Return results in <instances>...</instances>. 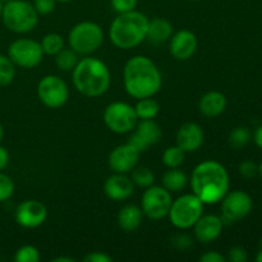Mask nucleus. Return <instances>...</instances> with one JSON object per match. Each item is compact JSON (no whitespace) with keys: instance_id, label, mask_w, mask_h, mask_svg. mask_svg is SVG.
<instances>
[{"instance_id":"nucleus-1","label":"nucleus","mask_w":262,"mask_h":262,"mask_svg":"<svg viewBox=\"0 0 262 262\" xmlns=\"http://www.w3.org/2000/svg\"><path fill=\"white\" fill-rule=\"evenodd\" d=\"M123 83L129 96L140 100L155 96L160 91L163 78L159 68L150 58L136 55L125 63Z\"/></svg>"},{"instance_id":"nucleus-2","label":"nucleus","mask_w":262,"mask_h":262,"mask_svg":"<svg viewBox=\"0 0 262 262\" xmlns=\"http://www.w3.org/2000/svg\"><path fill=\"white\" fill-rule=\"evenodd\" d=\"M229 174L223 164L205 160L193 169L191 188L204 205L217 204L229 191Z\"/></svg>"},{"instance_id":"nucleus-3","label":"nucleus","mask_w":262,"mask_h":262,"mask_svg":"<svg viewBox=\"0 0 262 262\" xmlns=\"http://www.w3.org/2000/svg\"><path fill=\"white\" fill-rule=\"evenodd\" d=\"M72 82L77 91L86 97H99L109 90L112 76L106 64L97 58L78 60L72 71Z\"/></svg>"},{"instance_id":"nucleus-4","label":"nucleus","mask_w":262,"mask_h":262,"mask_svg":"<svg viewBox=\"0 0 262 262\" xmlns=\"http://www.w3.org/2000/svg\"><path fill=\"white\" fill-rule=\"evenodd\" d=\"M148 18L137 10L119 13L109 28V37L113 45L122 50H130L147 37Z\"/></svg>"},{"instance_id":"nucleus-5","label":"nucleus","mask_w":262,"mask_h":262,"mask_svg":"<svg viewBox=\"0 0 262 262\" xmlns=\"http://www.w3.org/2000/svg\"><path fill=\"white\" fill-rule=\"evenodd\" d=\"M2 19L5 27L14 33H27L35 30L38 13L26 0H10L3 7Z\"/></svg>"},{"instance_id":"nucleus-6","label":"nucleus","mask_w":262,"mask_h":262,"mask_svg":"<svg viewBox=\"0 0 262 262\" xmlns=\"http://www.w3.org/2000/svg\"><path fill=\"white\" fill-rule=\"evenodd\" d=\"M204 206L205 205L196 194H183L171 202L168 214L169 220L177 229H189L204 215Z\"/></svg>"},{"instance_id":"nucleus-7","label":"nucleus","mask_w":262,"mask_h":262,"mask_svg":"<svg viewBox=\"0 0 262 262\" xmlns=\"http://www.w3.org/2000/svg\"><path fill=\"white\" fill-rule=\"evenodd\" d=\"M104 41V32L97 23L84 20L72 27L68 35L69 48L77 54L90 55L95 53Z\"/></svg>"},{"instance_id":"nucleus-8","label":"nucleus","mask_w":262,"mask_h":262,"mask_svg":"<svg viewBox=\"0 0 262 262\" xmlns=\"http://www.w3.org/2000/svg\"><path fill=\"white\" fill-rule=\"evenodd\" d=\"M104 123L107 129L117 135H125L135 130L138 123L135 106L123 101H115L104 110Z\"/></svg>"},{"instance_id":"nucleus-9","label":"nucleus","mask_w":262,"mask_h":262,"mask_svg":"<svg viewBox=\"0 0 262 262\" xmlns=\"http://www.w3.org/2000/svg\"><path fill=\"white\" fill-rule=\"evenodd\" d=\"M171 193L163 186H150L143 192L141 200V210L143 215L151 220H160L168 216L170 210Z\"/></svg>"},{"instance_id":"nucleus-10","label":"nucleus","mask_w":262,"mask_h":262,"mask_svg":"<svg viewBox=\"0 0 262 262\" xmlns=\"http://www.w3.org/2000/svg\"><path fill=\"white\" fill-rule=\"evenodd\" d=\"M8 56L14 63V66L31 69L41 63L43 51L41 43L32 38H18L9 45Z\"/></svg>"},{"instance_id":"nucleus-11","label":"nucleus","mask_w":262,"mask_h":262,"mask_svg":"<svg viewBox=\"0 0 262 262\" xmlns=\"http://www.w3.org/2000/svg\"><path fill=\"white\" fill-rule=\"evenodd\" d=\"M37 95L40 101L46 107L59 109L68 101L69 89L60 77L55 74H48L38 82Z\"/></svg>"},{"instance_id":"nucleus-12","label":"nucleus","mask_w":262,"mask_h":262,"mask_svg":"<svg viewBox=\"0 0 262 262\" xmlns=\"http://www.w3.org/2000/svg\"><path fill=\"white\" fill-rule=\"evenodd\" d=\"M253 201L250 194L245 191H232L225 194L222 200V219L225 223H237L245 219L251 212Z\"/></svg>"},{"instance_id":"nucleus-13","label":"nucleus","mask_w":262,"mask_h":262,"mask_svg":"<svg viewBox=\"0 0 262 262\" xmlns=\"http://www.w3.org/2000/svg\"><path fill=\"white\" fill-rule=\"evenodd\" d=\"M14 216L17 224L22 228L35 229L45 223L48 217V209L45 204L37 200H26L18 205Z\"/></svg>"},{"instance_id":"nucleus-14","label":"nucleus","mask_w":262,"mask_h":262,"mask_svg":"<svg viewBox=\"0 0 262 262\" xmlns=\"http://www.w3.org/2000/svg\"><path fill=\"white\" fill-rule=\"evenodd\" d=\"M141 152L129 143L119 145L110 152L107 164L114 173L128 174L137 166Z\"/></svg>"},{"instance_id":"nucleus-15","label":"nucleus","mask_w":262,"mask_h":262,"mask_svg":"<svg viewBox=\"0 0 262 262\" xmlns=\"http://www.w3.org/2000/svg\"><path fill=\"white\" fill-rule=\"evenodd\" d=\"M199 46L196 35L192 31L182 30L177 33L171 35L170 43V54L177 60H188L194 55Z\"/></svg>"},{"instance_id":"nucleus-16","label":"nucleus","mask_w":262,"mask_h":262,"mask_svg":"<svg viewBox=\"0 0 262 262\" xmlns=\"http://www.w3.org/2000/svg\"><path fill=\"white\" fill-rule=\"evenodd\" d=\"M223 228H224V222L222 216L214 214L202 215L193 225L194 237L199 242L209 245L220 237Z\"/></svg>"},{"instance_id":"nucleus-17","label":"nucleus","mask_w":262,"mask_h":262,"mask_svg":"<svg viewBox=\"0 0 262 262\" xmlns=\"http://www.w3.org/2000/svg\"><path fill=\"white\" fill-rule=\"evenodd\" d=\"M205 133L201 125L193 122H187L179 127L176 136V142L184 152H194L202 146Z\"/></svg>"},{"instance_id":"nucleus-18","label":"nucleus","mask_w":262,"mask_h":262,"mask_svg":"<svg viewBox=\"0 0 262 262\" xmlns=\"http://www.w3.org/2000/svg\"><path fill=\"white\" fill-rule=\"evenodd\" d=\"M133 191H135V184L132 179L125 174L114 173L104 183L105 194L113 201H124L132 196Z\"/></svg>"},{"instance_id":"nucleus-19","label":"nucleus","mask_w":262,"mask_h":262,"mask_svg":"<svg viewBox=\"0 0 262 262\" xmlns=\"http://www.w3.org/2000/svg\"><path fill=\"white\" fill-rule=\"evenodd\" d=\"M199 109L207 118L219 117L227 109V97L219 91H209L200 99Z\"/></svg>"},{"instance_id":"nucleus-20","label":"nucleus","mask_w":262,"mask_h":262,"mask_svg":"<svg viewBox=\"0 0 262 262\" xmlns=\"http://www.w3.org/2000/svg\"><path fill=\"white\" fill-rule=\"evenodd\" d=\"M143 212L136 205H125L118 214V225L125 233H132L140 228Z\"/></svg>"},{"instance_id":"nucleus-21","label":"nucleus","mask_w":262,"mask_h":262,"mask_svg":"<svg viewBox=\"0 0 262 262\" xmlns=\"http://www.w3.org/2000/svg\"><path fill=\"white\" fill-rule=\"evenodd\" d=\"M135 133L146 143L147 147L160 142L163 137L161 127L154 119H140L135 128Z\"/></svg>"},{"instance_id":"nucleus-22","label":"nucleus","mask_w":262,"mask_h":262,"mask_svg":"<svg viewBox=\"0 0 262 262\" xmlns=\"http://www.w3.org/2000/svg\"><path fill=\"white\" fill-rule=\"evenodd\" d=\"M171 35H173V25L168 19L154 18V19L148 20L146 40H150L154 43H161L170 40Z\"/></svg>"},{"instance_id":"nucleus-23","label":"nucleus","mask_w":262,"mask_h":262,"mask_svg":"<svg viewBox=\"0 0 262 262\" xmlns=\"http://www.w3.org/2000/svg\"><path fill=\"white\" fill-rule=\"evenodd\" d=\"M161 182H163L164 188L168 189L170 193H177L186 188L188 178H187L186 173L179 168H169V170L164 173Z\"/></svg>"},{"instance_id":"nucleus-24","label":"nucleus","mask_w":262,"mask_h":262,"mask_svg":"<svg viewBox=\"0 0 262 262\" xmlns=\"http://www.w3.org/2000/svg\"><path fill=\"white\" fill-rule=\"evenodd\" d=\"M136 114L138 120L140 119H155L160 112V105L152 97H145L140 99L135 106Z\"/></svg>"},{"instance_id":"nucleus-25","label":"nucleus","mask_w":262,"mask_h":262,"mask_svg":"<svg viewBox=\"0 0 262 262\" xmlns=\"http://www.w3.org/2000/svg\"><path fill=\"white\" fill-rule=\"evenodd\" d=\"M55 66L59 71L63 72H72L74 67L78 63V54L73 50V49H61L58 54H55Z\"/></svg>"},{"instance_id":"nucleus-26","label":"nucleus","mask_w":262,"mask_h":262,"mask_svg":"<svg viewBox=\"0 0 262 262\" xmlns=\"http://www.w3.org/2000/svg\"><path fill=\"white\" fill-rule=\"evenodd\" d=\"M184 158H186V152L182 150L178 146H170V147L165 148L163 152L161 160L166 168H179L183 164Z\"/></svg>"},{"instance_id":"nucleus-27","label":"nucleus","mask_w":262,"mask_h":262,"mask_svg":"<svg viewBox=\"0 0 262 262\" xmlns=\"http://www.w3.org/2000/svg\"><path fill=\"white\" fill-rule=\"evenodd\" d=\"M251 141V132L247 127H235L232 132L229 133L228 137V142H229L230 147L235 148V150H241V148L246 147Z\"/></svg>"},{"instance_id":"nucleus-28","label":"nucleus","mask_w":262,"mask_h":262,"mask_svg":"<svg viewBox=\"0 0 262 262\" xmlns=\"http://www.w3.org/2000/svg\"><path fill=\"white\" fill-rule=\"evenodd\" d=\"M130 173H132L130 179H132L133 184L137 187L147 188V187L152 186L155 182V176H154L152 170L146 166H136Z\"/></svg>"},{"instance_id":"nucleus-29","label":"nucleus","mask_w":262,"mask_h":262,"mask_svg":"<svg viewBox=\"0 0 262 262\" xmlns=\"http://www.w3.org/2000/svg\"><path fill=\"white\" fill-rule=\"evenodd\" d=\"M41 48H42L43 54L48 55H55L61 49L64 48V40L59 33H48L41 40Z\"/></svg>"},{"instance_id":"nucleus-30","label":"nucleus","mask_w":262,"mask_h":262,"mask_svg":"<svg viewBox=\"0 0 262 262\" xmlns=\"http://www.w3.org/2000/svg\"><path fill=\"white\" fill-rule=\"evenodd\" d=\"M15 77V66L9 56L0 55V86H8Z\"/></svg>"},{"instance_id":"nucleus-31","label":"nucleus","mask_w":262,"mask_h":262,"mask_svg":"<svg viewBox=\"0 0 262 262\" xmlns=\"http://www.w3.org/2000/svg\"><path fill=\"white\" fill-rule=\"evenodd\" d=\"M40 258V252L35 246L25 245L15 251L13 260L15 262H38Z\"/></svg>"},{"instance_id":"nucleus-32","label":"nucleus","mask_w":262,"mask_h":262,"mask_svg":"<svg viewBox=\"0 0 262 262\" xmlns=\"http://www.w3.org/2000/svg\"><path fill=\"white\" fill-rule=\"evenodd\" d=\"M14 193V183L12 178L0 171V204L8 201Z\"/></svg>"},{"instance_id":"nucleus-33","label":"nucleus","mask_w":262,"mask_h":262,"mask_svg":"<svg viewBox=\"0 0 262 262\" xmlns=\"http://www.w3.org/2000/svg\"><path fill=\"white\" fill-rule=\"evenodd\" d=\"M238 171L243 178L252 179L258 174V165L253 160H245L238 166Z\"/></svg>"},{"instance_id":"nucleus-34","label":"nucleus","mask_w":262,"mask_h":262,"mask_svg":"<svg viewBox=\"0 0 262 262\" xmlns=\"http://www.w3.org/2000/svg\"><path fill=\"white\" fill-rule=\"evenodd\" d=\"M32 5L36 12L38 13V15L50 14L55 9L56 0H33Z\"/></svg>"},{"instance_id":"nucleus-35","label":"nucleus","mask_w":262,"mask_h":262,"mask_svg":"<svg viewBox=\"0 0 262 262\" xmlns=\"http://www.w3.org/2000/svg\"><path fill=\"white\" fill-rule=\"evenodd\" d=\"M138 0H110L113 9L117 13H125L135 10Z\"/></svg>"},{"instance_id":"nucleus-36","label":"nucleus","mask_w":262,"mask_h":262,"mask_svg":"<svg viewBox=\"0 0 262 262\" xmlns=\"http://www.w3.org/2000/svg\"><path fill=\"white\" fill-rule=\"evenodd\" d=\"M170 242L177 250H182V251L187 250V248H189L192 245H193L192 238L189 237L188 234H186V233H179V234L174 235V237L171 238Z\"/></svg>"},{"instance_id":"nucleus-37","label":"nucleus","mask_w":262,"mask_h":262,"mask_svg":"<svg viewBox=\"0 0 262 262\" xmlns=\"http://www.w3.org/2000/svg\"><path fill=\"white\" fill-rule=\"evenodd\" d=\"M248 258L247 251L243 247H239V246H235V247H232L228 252L227 260L230 262H246Z\"/></svg>"},{"instance_id":"nucleus-38","label":"nucleus","mask_w":262,"mask_h":262,"mask_svg":"<svg viewBox=\"0 0 262 262\" xmlns=\"http://www.w3.org/2000/svg\"><path fill=\"white\" fill-rule=\"evenodd\" d=\"M83 262H113V257L104 252H91L84 256Z\"/></svg>"},{"instance_id":"nucleus-39","label":"nucleus","mask_w":262,"mask_h":262,"mask_svg":"<svg viewBox=\"0 0 262 262\" xmlns=\"http://www.w3.org/2000/svg\"><path fill=\"white\" fill-rule=\"evenodd\" d=\"M200 261L201 262H225L227 261V257H224L222 253L216 252V251H209V252L200 256Z\"/></svg>"},{"instance_id":"nucleus-40","label":"nucleus","mask_w":262,"mask_h":262,"mask_svg":"<svg viewBox=\"0 0 262 262\" xmlns=\"http://www.w3.org/2000/svg\"><path fill=\"white\" fill-rule=\"evenodd\" d=\"M128 143H129V145H132L133 147H135L136 150L140 151V152H145V151L148 148L147 146H146V143L143 142V141L141 140V138L138 137L136 133H133V135L128 138Z\"/></svg>"},{"instance_id":"nucleus-41","label":"nucleus","mask_w":262,"mask_h":262,"mask_svg":"<svg viewBox=\"0 0 262 262\" xmlns=\"http://www.w3.org/2000/svg\"><path fill=\"white\" fill-rule=\"evenodd\" d=\"M8 163H9V154H8L7 148L0 146V171L5 169Z\"/></svg>"},{"instance_id":"nucleus-42","label":"nucleus","mask_w":262,"mask_h":262,"mask_svg":"<svg viewBox=\"0 0 262 262\" xmlns=\"http://www.w3.org/2000/svg\"><path fill=\"white\" fill-rule=\"evenodd\" d=\"M253 142H255V145L257 146L258 148L262 150V125L256 128L255 133H253Z\"/></svg>"},{"instance_id":"nucleus-43","label":"nucleus","mask_w":262,"mask_h":262,"mask_svg":"<svg viewBox=\"0 0 262 262\" xmlns=\"http://www.w3.org/2000/svg\"><path fill=\"white\" fill-rule=\"evenodd\" d=\"M74 261H76L74 258L63 257V256H61V257H56V258H54V260H53V262H74Z\"/></svg>"},{"instance_id":"nucleus-44","label":"nucleus","mask_w":262,"mask_h":262,"mask_svg":"<svg viewBox=\"0 0 262 262\" xmlns=\"http://www.w3.org/2000/svg\"><path fill=\"white\" fill-rule=\"evenodd\" d=\"M256 261L262 262V250H258L257 255H256Z\"/></svg>"},{"instance_id":"nucleus-45","label":"nucleus","mask_w":262,"mask_h":262,"mask_svg":"<svg viewBox=\"0 0 262 262\" xmlns=\"http://www.w3.org/2000/svg\"><path fill=\"white\" fill-rule=\"evenodd\" d=\"M3 137H4V128H3V124L0 123V142H2Z\"/></svg>"},{"instance_id":"nucleus-46","label":"nucleus","mask_w":262,"mask_h":262,"mask_svg":"<svg viewBox=\"0 0 262 262\" xmlns=\"http://www.w3.org/2000/svg\"><path fill=\"white\" fill-rule=\"evenodd\" d=\"M3 7H4V3L0 2V18H2V13H3Z\"/></svg>"},{"instance_id":"nucleus-47","label":"nucleus","mask_w":262,"mask_h":262,"mask_svg":"<svg viewBox=\"0 0 262 262\" xmlns=\"http://www.w3.org/2000/svg\"><path fill=\"white\" fill-rule=\"evenodd\" d=\"M258 174H260L261 178H262V161H261L260 165H258Z\"/></svg>"},{"instance_id":"nucleus-48","label":"nucleus","mask_w":262,"mask_h":262,"mask_svg":"<svg viewBox=\"0 0 262 262\" xmlns=\"http://www.w3.org/2000/svg\"><path fill=\"white\" fill-rule=\"evenodd\" d=\"M258 250H262V238H261L260 243H258Z\"/></svg>"},{"instance_id":"nucleus-49","label":"nucleus","mask_w":262,"mask_h":262,"mask_svg":"<svg viewBox=\"0 0 262 262\" xmlns=\"http://www.w3.org/2000/svg\"><path fill=\"white\" fill-rule=\"evenodd\" d=\"M56 2H60V3H68V2H72V0H56Z\"/></svg>"},{"instance_id":"nucleus-50","label":"nucleus","mask_w":262,"mask_h":262,"mask_svg":"<svg viewBox=\"0 0 262 262\" xmlns=\"http://www.w3.org/2000/svg\"><path fill=\"white\" fill-rule=\"evenodd\" d=\"M0 2H3L5 4V3H8V2H10V0H0Z\"/></svg>"},{"instance_id":"nucleus-51","label":"nucleus","mask_w":262,"mask_h":262,"mask_svg":"<svg viewBox=\"0 0 262 262\" xmlns=\"http://www.w3.org/2000/svg\"><path fill=\"white\" fill-rule=\"evenodd\" d=\"M191 2H200V0H191Z\"/></svg>"}]
</instances>
